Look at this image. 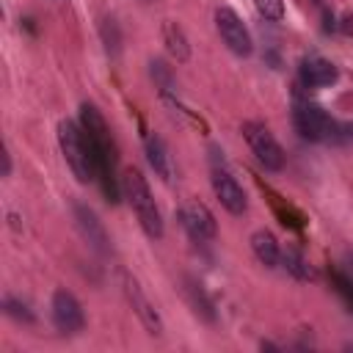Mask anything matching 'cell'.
Listing matches in <instances>:
<instances>
[{
	"label": "cell",
	"instance_id": "6da1fadb",
	"mask_svg": "<svg viewBox=\"0 0 353 353\" xmlns=\"http://www.w3.org/2000/svg\"><path fill=\"white\" fill-rule=\"evenodd\" d=\"M121 190H124V199L130 201L141 229L146 232V237L160 240L163 237V218H160V210L152 199V190H149V185L138 168H127L121 174Z\"/></svg>",
	"mask_w": 353,
	"mask_h": 353
},
{
	"label": "cell",
	"instance_id": "7a4b0ae2",
	"mask_svg": "<svg viewBox=\"0 0 353 353\" xmlns=\"http://www.w3.org/2000/svg\"><path fill=\"white\" fill-rule=\"evenodd\" d=\"M58 143L66 157V165L77 176V182H83V185L91 182L97 176V154H94L88 135L74 121L63 119V121H58Z\"/></svg>",
	"mask_w": 353,
	"mask_h": 353
},
{
	"label": "cell",
	"instance_id": "3957f363",
	"mask_svg": "<svg viewBox=\"0 0 353 353\" xmlns=\"http://www.w3.org/2000/svg\"><path fill=\"white\" fill-rule=\"evenodd\" d=\"M240 132H243V138L248 141L251 152L256 154V160H259L265 168H270V171H281V168H284V149L279 146V141L273 138V132H270L265 124H259V121H245V124L240 127Z\"/></svg>",
	"mask_w": 353,
	"mask_h": 353
},
{
	"label": "cell",
	"instance_id": "277c9868",
	"mask_svg": "<svg viewBox=\"0 0 353 353\" xmlns=\"http://www.w3.org/2000/svg\"><path fill=\"white\" fill-rule=\"evenodd\" d=\"M292 124L303 141H325L334 135V121L328 119V113L317 105H309V102L295 105Z\"/></svg>",
	"mask_w": 353,
	"mask_h": 353
},
{
	"label": "cell",
	"instance_id": "5b68a950",
	"mask_svg": "<svg viewBox=\"0 0 353 353\" xmlns=\"http://www.w3.org/2000/svg\"><path fill=\"white\" fill-rule=\"evenodd\" d=\"M215 28L223 39V44L234 52V55H251V36H248V28L243 25V19L229 8V6H221L215 11Z\"/></svg>",
	"mask_w": 353,
	"mask_h": 353
},
{
	"label": "cell",
	"instance_id": "8992f818",
	"mask_svg": "<svg viewBox=\"0 0 353 353\" xmlns=\"http://www.w3.org/2000/svg\"><path fill=\"white\" fill-rule=\"evenodd\" d=\"M121 287H124V295H127L132 312H135L138 320L143 323V328H146L152 336H160V334H163V320H160L154 303H152V301L146 298V292L141 290V284H138L130 273H121Z\"/></svg>",
	"mask_w": 353,
	"mask_h": 353
},
{
	"label": "cell",
	"instance_id": "52a82bcc",
	"mask_svg": "<svg viewBox=\"0 0 353 353\" xmlns=\"http://www.w3.org/2000/svg\"><path fill=\"white\" fill-rule=\"evenodd\" d=\"M210 182H212L215 199L221 201V207H223V210H229L232 215H243V212H245V207H248L245 193H243L240 182H237L226 168H212Z\"/></svg>",
	"mask_w": 353,
	"mask_h": 353
},
{
	"label": "cell",
	"instance_id": "ba28073f",
	"mask_svg": "<svg viewBox=\"0 0 353 353\" xmlns=\"http://www.w3.org/2000/svg\"><path fill=\"white\" fill-rule=\"evenodd\" d=\"M179 221H182V226L188 229V234H190L193 240H212L215 232H218L212 212H210L201 201H196V199H190V201L182 204Z\"/></svg>",
	"mask_w": 353,
	"mask_h": 353
},
{
	"label": "cell",
	"instance_id": "9c48e42d",
	"mask_svg": "<svg viewBox=\"0 0 353 353\" xmlns=\"http://www.w3.org/2000/svg\"><path fill=\"white\" fill-rule=\"evenodd\" d=\"M52 323L63 334H77L83 328L85 317H83V309H80V303L72 292L55 290V295H52Z\"/></svg>",
	"mask_w": 353,
	"mask_h": 353
},
{
	"label": "cell",
	"instance_id": "30bf717a",
	"mask_svg": "<svg viewBox=\"0 0 353 353\" xmlns=\"http://www.w3.org/2000/svg\"><path fill=\"white\" fill-rule=\"evenodd\" d=\"M301 80L303 85L309 88H323V85H331L336 83V66L320 55H312V58H303L301 63Z\"/></svg>",
	"mask_w": 353,
	"mask_h": 353
},
{
	"label": "cell",
	"instance_id": "8fae6325",
	"mask_svg": "<svg viewBox=\"0 0 353 353\" xmlns=\"http://www.w3.org/2000/svg\"><path fill=\"white\" fill-rule=\"evenodd\" d=\"M74 221H77L83 237L91 243V248H97V251L105 254L108 251V234H105V226L97 221L94 210L85 207V204H74Z\"/></svg>",
	"mask_w": 353,
	"mask_h": 353
},
{
	"label": "cell",
	"instance_id": "7c38bea8",
	"mask_svg": "<svg viewBox=\"0 0 353 353\" xmlns=\"http://www.w3.org/2000/svg\"><path fill=\"white\" fill-rule=\"evenodd\" d=\"M251 251H254V256H256L265 268H276L279 259H281V248H279L276 237H273L268 229H259V232L251 234Z\"/></svg>",
	"mask_w": 353,
	"mask_h": 353
},
{
	"label": "cell",
	"instance_id": "4fadbf2b",
	"mask_svg": "<svg viewBox=\"0 0 353 353\" xmlns=\"http://www.w3.org/2000/svg\"><path fill=\"white\" fill-rule=\"evenodd\" d=\"M146 160H149V165L154 168V174H157L163 182H171V160H168L165 143H163L157 135H152V138L146 141Z\"/></svg>",
	"mask_w": 353,
	"mask_h": 353
},
{
	"label": "cell",
	"instance_id": "5bb4252c",
	"mask_svg": "<svg viewBox=\"0 0 353 353\" xmlns=\"http://www.w3.org/2000/svg\"><path fill=\"white\" fill-rule=\"evenodd\" d=\"M163 41H165L168 52H171L179 63H185V61L190 58V44H188V39H185V30H182L176 22H163Z\"/></svg>",
	"mask_w": 353,
	"mask_h": 353
},
{
	"label": "cell",
	"instance_id": "9a60e30c",
	"mask_svg": "<svg viewBox=\"0 0 353 353\" xmlns=\"http://www.w3.org/2000/svg\"><path fill=\"white\" fill-rule=\"evenodd\" d=\"M281 262H284L287 273H292L295 279H301V281H312V279H314V270L309 268V262L303 259V254H301L298 248L287 245V248L281 251Z\"/></svg>",
	"mask_w": 353,
	"mask_h": 353
},
{
	"label": "cell",
	"instance_id": "2e32d148",
	"mask_svg": "<svg viewBox=\"0 0 353 353\" xmlns=\"http://www.w3.org/2000/svg\"><path fill=\"white\" fill-rule=\"evenodd\" d=\"M254 6L270 22H279L284 17V0H254Z\"/></svg>",
	"mask_w": 353,
	"mask_h": 353
},
{
	"label": "cell",
	"instance_id": "e0dca14e",
	"mask_svg": "<svg viewBox=\"0 0 353 353\" xmlns=\"http://www.w3.org/2000/svg\"><path fill=\"white\" fill-rule=\"evenodd\" d=\"M3 306H6V312H8L11 317H17V320H25V323H30V320H33V314L28 312V306H25V303H19V301H14L11 295H6Z\"/></svg>",
	"mask_w": 353,
	"mask_h": 353
},
{
	"label": "cell",
	"instance_id": "ac0fdd59",
	"mask_svg": "<svg viewBox=\"0 0 353 353\" xmlns=\"http://www.w3.org/2000/svg\"><path fill=\"white\" fill-rule=\"evenodd\" d=\"M336 284H339V292L347 298V303L353 306V281H347V279H342V276H336Z\"/></svg>",
	"mask_w": 353,
	"mask_h": 353
},
{
	"label": "cell",
	"instance_id": "d6986e66",
	"mask_svg": "<svg viewBox=\"0 0 353 353\" xmlns=\"http://www.w3.org/2000/svg\"><path fill=\"white\" fill-rule=\"evenodd\" d=\"M339 30H342L345 36H353V14H345V17H342V25H339Z\"/></svg>",
	"mask_w": 353,
	"mask_h": 353
},
{
	"label": "cell",
	"instance_id": "ffe728a7",
	"mask_svg": "<svg viewBox=\"0 0 353 353\" xmlns=\"http://www.w3.org/2000/svg\"><path fill=\"white\" fill-rule=\"evenodd\" d=\"M3 174H6V176L11 174V160H8V152H3Z\"/></svg>",
	"mask_w": 353,
	"mask_h": 353
}]
</instances>
